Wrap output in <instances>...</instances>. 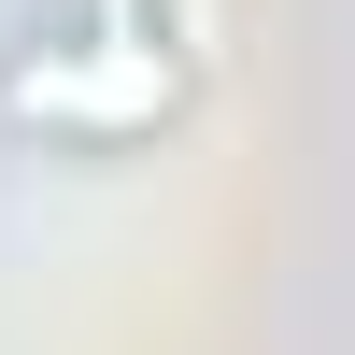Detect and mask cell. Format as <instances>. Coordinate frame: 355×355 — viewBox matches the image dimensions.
Masks as SVG:
<instances>
[{"mask_svg": "<svg viewBox=\"0 0 355 355\" xmlns=\"http://www.w3.org/2000/svg\"><path fill=\"white\" fill-rule=\"evenodd\" d=\"M0 100H15L28 128H157V114L185 100V71H171L142 28H85V43L15 57V85H0Z\"/></svg>", "mask_w": 355, "mask_h": 355, "instance_id": "1", "label": "cell"}, {"mask_svg": "<svg viewBox=\"0 0 355 355\" xmlns=\"http://www.w3.org/2000/svg\"><path fill=\"white\" fill-rule=\"evenodd\" d=\"M85 15H100V28H142V0H85Z\"/></svg>", "mask_w": 355, "mask_h": 355, "instance_id": "2", "label": "cell"}]
</instances>
